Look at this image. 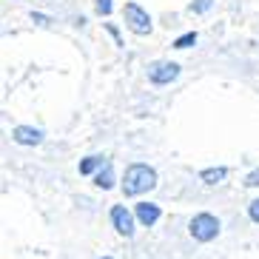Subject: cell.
I'll list each match as a JSON object with an SVG mask.
<instances>
[{"instance_id": "obj_10", "label": "cell", "mask_w": 259, "mask_h": 259, "mask_svg": "<svg viewBox=\"0 0 259 259\" xmlns=\"http://www.w3.org/2000/svg\"><path fill=\"white\" fill-rule=\"evenodd\" d=\"M108 160H103V157H85L83 162H80V174H94L97 168H103Z\"/></svg>"}, {"instance_id": "obj_6", "label": "cell", "mask_w": 259, "mask_h": 259, "mask_svg": "<svg viewBox=\"0 0 259 259\" xmlns=\"http://www.w3.org/2000/svg\"><path fill=\"white\" fill-rule=\"evenodd\" d=\"M12 137H15V143H20V145H40L43 143V131L29 128V125H17V128L12 131Z\"/></svg>"}, {"instance_id": "obj_7", "label": "cell", "mask_w": 259, "mask_h": 259, "mask_svg": "<svg viewBox=\"0 0 259 259\" xmlns=\"http://www.w3.org/2000/svg\"><path fill=\"white\" fill-rule=\"evenodd\" d=\"M160 213H162L160 205H154V202H140L137 205V220L143 222L145 228H151L154 222L160 220Z\"/></svg>"}, {"instance_id": "obj_5", "label": "cell", "mask_w": 259, "mask_h": 259, "mask_svg": "<svg viewBox=\"0 0 259 259\" xmlns=\"http://www.w3.org/2000/svg\"><path fill=\"white\" fill-rule=\"evenodd\" d=\"M111 222H114V228L120 231L122 236H131L134 234V217L125 205H114L111 208Z\"/></svg>"}, {"instance_id": "obj_1", "label": "cell", "mask_w": 259, "mask_h": 259, "mask_svg": "<svg viewBox=\"0 0 259 259\" xmlns=\"http://www.w3.org/2000/svg\"><path fill=\"white\" fill-rule=\"evenodd\" d=\"M157 185V171L151 165L134 162L125 168V180H122V194L125 197H140L143 191H151Z\"/></svg>"}, {"instance_id": "obj_12", "label": "cell", "mask_w": 259, "mask_h": 259, "mask_svg": "<svg viewBox=\"0 0 259 259\" xmlns=\"http://www.w3.org/2000/svg\"><path fill=\"white\" fill-rule=\"evenodd\" d=\"M213 6V0H194V3H191V12H194V15H205L208 9Z\"/></svg>"}, {"instance_id": "obj_9", "label": "cell", "mask_w": 259, "mask_h": 259, "mask_svg": "<svg viewBox=\"0 0 259 259\" xmlns=\"http://www.w3.org/2000/svg\"><path fill=\"white\" fill-rule=\"evenodd\" d=\"M225 174H228L225 168H205V171L199 174V180L208 183V185H213V183H220V180H225Z\"/></svg>"}, {"instance_id": "obj_14", "label": "cell", "mask_w": 259, "mask_h": 259, "mask_svg": "<svg viewBox=\"0 0 259 259\" xmlns=\"http://www.w3.org/2000/svg\"><path fill=\"white\" fill-rule=\"evenodd\" d=\"M245 185H248V188H256V185H259V168H256V171H251V174L245 177Z\"/></svg>"}, {"instance_id": "obj_3", "label": "cell", "mask_w": 259, "mask_h": 259, "mask_svg": "<svg viewBox=\"0 0 259 259\" xmlns=\"http://www.w3.org/2000/svg\"><path fill=\"white\" fill-rule=\"evenodd\" d=\"M122 17H125V26L134 34H151V17H148V12L140 3H125Z\"/></svg>"}, {"instance_id": "obj_4", "label": "cell", "mask_w": 259, "mask_h": 259, "mask_svg": "<svg viewBox=\"0 0 259 259\" xmlns=\"http://www.w3.org/2000/svg\"><path fill=\"white\" fill-rule=\"evenodd\" d=\"M148 77H151V83L165 85V83H171V80L180 77V66L177 63H154L151 69H148Z\"/></svg>"}, {"instance_id": "obj_15", "label": "cell", "mask_w": 259, "mask_h": 259, "mask_svg": "<svg viewBox=\"0 0 259 259\" xmlns=\"http://www.w3.org/2000/svg\"><path fill=\"white\" fill-rule=\"evenodd\" d=\"M248 213H251L253 222H259V199H253L251 205H248Z\"/></svg>"}, {"instance_id": "obj_13", "label": "cell", "mask_w": 259, "mask_h": 259, "mask_svg": "<svg viewBox=\"0 0 259 259\" xmlns=\"http://www.w3.org/2000/svg\"><path fill=\"white\" fill-rule=\"evenodd\" d=\"M94 9H97L100 17H108L111 15V0H94Z\"/></svg>"}, {"instance_id": "obj_11", "label": "cell", "mask_w": 259, "mask_h": 259, "mask_svg": "<svg viewBox=\"0 0 259 259\" xmlns=\"http://www.w3.org/2000/svg\"><path fill=\"white\" fill-rule=\"evenodd\" d=\"M194 43H197V31H188V34L174 40V49H188V46H194Z\"/></svg>"}, {"instance_id": "obj_8", "label": "cell", "mask_w": 259, "mask_h": 259, "mask_svg": "<svg viewBox=\"0 0 259 259\" xmlns=\"http://www.w3.org/2000/svg\"><path fill=\"white\" fill-rule=\"evenodd\" d=\"M94 183H97V188L108 191L111 185H114V168H111V162H106V165L97 171V177H94Z\"/></svg>"}, {"instance_id": "obj_16", "label": "cell", "mask_w": 259, "mask_h": 259, "mask_svg": "<svg viewBox=\"0 0 259 259\" xmlns=\"http://www.w3.org/2000/svg\"><path fill=\"white\" fill-rule=\"evenodd\" d=\"M103 259H111V256H103Z\"/></svg>"}, {"instance_id": "obj_2", "label": "cell", "mask_w": 259, "mask_h": 259, "mask_svg": "<svg viewBox=\"0 0 259 259\" xmlns=\"http://www.w3.org/2000/svg\"><path fill=\"white\" fill-rule=\"evenodd\" d=\"M217 234H220V220L213 213H197L191 220V236L197 242H211Z\"/></svg>"}]
</instances>
